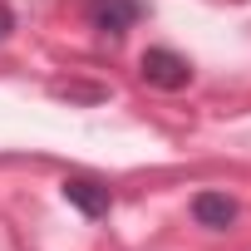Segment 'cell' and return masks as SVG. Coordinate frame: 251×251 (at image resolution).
I'll return each instance as SVG.
<instances>
[{
	"instance_id": "1",
	"label": "cell",
	"mask_w": 251,
	"mask_h": 251,
	"mask_svg": "<svg viewBox=\"0 0 251 251\" xmlns=\"http://www.w3.org/2000/svg\"><path fill=\"white\" fill-rule=\"evenodd\" d=\"M138 74H143L153 89H187V84H192V64H187L182 54H173V50H148V54L138 59Z\"/></svg>"
},
{
	"instance_id": "2",
	"label": "cell",
	"mask_w": 251,
	"mask_h": 251,
	"mask_svg": "<svg viewBox=\"0 0 251 251\" xmlns=\"http://www.w3.org/2000/svg\"><path fill=\"white\" fill-rule=\"evenodd\" d=\"M143 20V5L138 0H94L89 5V25L103 30V35H123Z\"/></svg>"
},
{
	"instance_id": "3",
	"label": "cell",
	"mask_w": 251,
	"mask_h": 251,
	"mask_svg": "<svg viewBox=\"0 0 251 251\" xmlns=\"http://www.w3.org/2000/svg\"><path fill=\"white\" fill-rule=\"evenodd\" d=\"M64 202H69V207H79L84 217H103V212L113 207L108 187H103V182H94V177H64Z\"/></svg>"
},
{
	"instance_id": "4",
	"label": "cell",
	"mask_w": 251,
	"mask_h": 251,
	"mask_svg": "<svg viewBox=\"0 0 251 251\" xmlns=\"http://www.w3.org/2000/svg\"><path fill=\"white\" fill-rule=\"evenodd\" d=\"M192 217H197L202 226H217V231H222V226L236 222V202H231L226 192H197V197H192Z\"/></svg>"
},
{
	"instance_id": "5",
	"label": "cell",
	"mask_w": 251,
	"mask_h": 251,
	"mask_svg": "<svg viewBox=\"0 0 251 251\" xmlns=\"http://www.w3.org/2000/svg\"><path fill=\"white\" fill-rule=\"evenodd\" d=\"M10 25H15V15H10L5 5H0V40H5V35H10Z\"/></svg>"
}]
</instances>
